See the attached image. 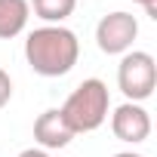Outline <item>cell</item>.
I'll return each mask as SVG.
<instances>
[{
  "instance_id": "7c38bea8",
  "label": "cell",
  "mask_w": 157,
  "mask_h": 157,
  "mask_svg": "<svg viewBox=\"0 0 157 157\" xmlns=\"http://www.w3.org/2000/svg\"><path fill=\"white\" fill-rule=\"evenodd\" d=\"M114 157H145V154H132V151H120V154H114Z\"/></svg>"
},
{
  "instance_id": "52a82bcc",
  "label": "cell",
  "mask_w": 157,
  "mask_h": 157,
  "mask_svg": "<svg viewBox=\"0 0 157 157\" xmlns=\"http://www.w3.org/2000/svg\"><path fill=\"white\" fill-rule=\"evenodd\" d=\"M31 19L28 0H0V40H13L25 31Z\"/></svg>"
},
{
  "instance_id": "9c48e42d",
  "label": "cell",
  "mask_w": 157,
  "mask_h": 157,
  "mask_svg": "<svg viewBox=\"0 0 157 157\" xmlns=\"http://www.w3.org/2000/svg\"><path fill=\"white\" fill-rule=\"evenodd\" d=\"M13 99V80H10V74L0 68V108H6Z\"/></svg>"
},
{
  "instance_id": "8992f818",
  "label": "cell",
  "mask_w": 157,
  "mask_h": 157,
  "mask_svg": "<svg viewBox=\"0 0 157 157\" xmlns=\"http://www.w3.org/2000/svg\"><path fill=\"white\" fill-rule=\"evenodd\" d=\"M74 139V132L68 129V123L62 120L59 108H49L43 111L37 120H34V142L43 148V151H56V148H68Z\"/></svg>"
},
{
  "instance_id": "30bf717a",
  "label": "cell",
  "mask_w": 157,
  "mask_h": 157,
  "mask_svg": "<svg viewBox=\"0 0 157 157\" xmlns=\"http://www.w3.org/2000/svg\"><path fill=\"white\" fill-rule=\"evenodd\" d=\"M132 3H139V6L151 16V19H157V0H132Z\"/></svg>"
},
{
  "instance_id": "3957f363",
  "label": "cell",
  "mask_w": 157,
  "mask_h": 157,
  "mask_svg": "<svg viewBox=\"0 0 157 157\" xmlns=\"http://www.w3.org/2000/svg\"><path fill=\"white\" fill-rule=\"evenodd\" d=\"M117 86L126 96V102H145L151 99L154 86H157V62L151 52L145 49H132L123 52L120 65H117Z\"/></svg>"
},
{
  "instance_id": "5b68a950",
  "label": "cell",
  "mask_w": 157,
  "mask_h": 157,
  "mask_svg": "<svg viewBox=\"0 0 157 157\" xmlns=\"http://www.w3.org/2000/svg\"><path fill=\"white\" fill-rule=\"evenodd\" d=\"M111 132L120 139V142H129V145H139L151 136V114L136 105V102H123L120 108H114L111 114Z\"/></svg>"
},
{
  "instance_id": "7a4b0ae2",
  "label": "cell",
  "mask_w": 157,
  "mask_h": 157,
  "mask_svg": "<svg viewBox=\"0 0 157 157\" xmlns=\"http://www.w3.org/2000/svg\"><path fill=\"white\" fill-rule=\"evenodd\" d=\"M108 111H111V96H108V86L99 80V77H90L77 86L65 105L59 108L62 120L68 123V129L77 136V132H93L99 129L105 120H108Z\"/></svg>"
},
{
  "instance_id": "ba28073f",
  "label": "cell",
  "mask_w": 157,
  "mask_h": 157,
  "mask_svg": "<svg viewBox=\"0 0 157 157\" xmlns=\"http://www.w3.org/2000/svg\"><path fill=\"white\" fill-rule=\"evenodd\" d=\"M28 6L34 10L37 19H43L46 25H62L74 6H77V0H28Z\"/></svg>"
},
{
  "instance_id": "8fae6325",
  "label": "cell",
  "mask_w": 157,
  "mask_h": 157,
  "mask_svg": "<svg viewBox=\"0 0 157 157\" xmlns=\"http://www.w3.org/2000/svg\"><path fill=\"white\" fill-rule=\"evenodd\" d=\"M19 157H49V151H43V148H25Z\"/></svg>"
},
{
  "instance_id": "277c9868",
  "label": "cell",
  "mask_w": 157,
  "mask_h": 157,
  "mask_svg": "<svg viewBox=\"0 0 157 157\" xmlns=\"http://www.w3.org/2000/svg\"><path fill=\"white\" fill-rule=\"evenodd\" d=\"M136 37H139V22H136L132 13H123V10L102 16V22L96 25V43H99V49L105 56L129 52Z\"/></svg>"
},
{
  "instance_id": "6da1fadb",
  "label": "cell",
  "mask_w": 157,
  "mask_h": 157,
  "mask_svg": "<svg viewBox=\"0 0 157 157\" xmlns=\"http://www.w3.org/2000/svg\"><path fill=\"white\" fill-rule=\"evenodd\" d=\"M25 59L40 77H65L80 59V40L65 25H43L28 34Z\"/></svg>"
}]
</instances>
